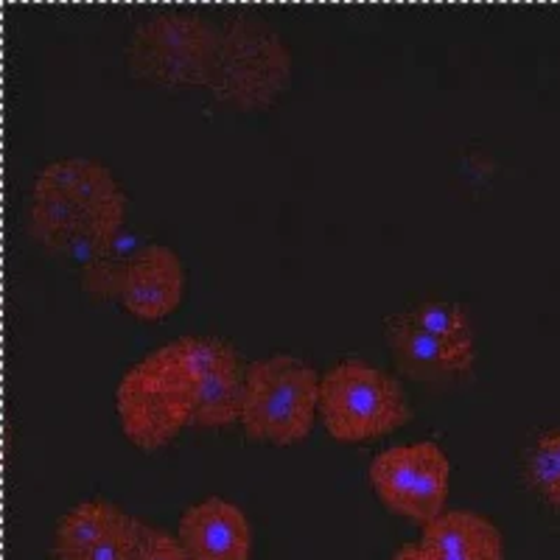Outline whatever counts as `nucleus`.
<instances>
[{
    "label": "nucleus",
    "instance_id": "nucleus-1",
    "mask_svg": "<svg viewBox=\"0 0 560 560\" xmlns=\"http://www.w3.org/2000/svg\"><path fill=\"white\" fill-rule=\"evenodd\" d=\"M244 373L222 339L183 337L140 359L118 384L121 427L140 448H160L185 429L242 418Z\"/></svg>",
    "mask_w": 560,
    "mask_h": 560
},
{
    "label": "nucleus",
    "instance_id": "nucleus-14",
    "mask_svg": "<svg viewBox=\"0 0 560 560\" xmlns=\"http://www.w3.org/2000/svg\"><path fill=\"white\" fill-rule=\"evenodd\" d=\"M138 524L132 516L121 522L98 541L84 547L82 552L70 555L68 560H135L138 555Z\"/></svg>",
    "mask_w": 560,
    "mask_h": 560
},
{
    "label": "nucleus",
    "instance_id": "nucleus-12",
    "mask_svg": "<svg viewBox=\"0 0 560 560\" xmlns=\"http://www.w3.org/2000/svg\"><path fill=\"white\" fill-rule=\"evenodd\" d=\"M127 518L129 516L118 504L104 502V499L77 504L59 518L57 533H54V552L59 560H68L70 555L82 552L84 547L98 541L102 535H107L109 529H115Z\"/></svg>",
    "mask_w": 560,
    "mask_h": 560
},
{
    "label": "nucleus",
    "instance_id": "nucleus-6",
    "mask_svg": "<svg viewBox=\"0 0 560 560\" xmlns=\"http://www.w3.org/2000/svg\"><path fill=\"white\" fill-rule=\"evenodd\" d=\"M319 409L337 440L378 438L409 420L398 382L364 362H339L319 378Z\"/></svg>",
    "mask_w": 560,
    "mask_h": 560
},
{
    "label": "nucleus",
    "instance_id": "nucleus-7",
    "mask_svg": "<svg viewBox=\"0 0 560 560\" xmlns=\"http://www.w3.org/2000/svg\"><path fill=\"white\" fill-rule=\"evenodd\" d=\"M448 457L432 440L393 446L370 465V482L376 497L393 513L423 524L443 513L448 493Z\"/></svg>",
    "mask_w": 560,
    "mask_h": 560
},
{
    "label": "nucleus",
    "instance_id": "nucleus-10",
    "mask_svg": "<svg viewBox=\"0 0 560 560\" xmlns=\"http://www.w3.org/2000/svg\"><path fill=\"white\" fill-rule=\"evenodd\" d=\"M420 549L432 560H504L502 533L471 510H448L429 522Z\"/></svg>",
    "mask_w": 560,
    "mask_h": 560
},
{
    "label": "nucleus",
    "instance_id": "nucleus-17",
    "mask_svg": "<svg viewBox=\"0 0 560 560\" xmlns=\"http://www.w3.org/2000/svg\"><path fill=\"white\" fill-rule=\"evenodd\" d=\"M393 560H432V558L420 549V544H409V547L398 549Z\"/></svg>",
    "mask_w": 560,
    "mask_h": 560
},
{
    "label": "nucleus",
    "instance_id": "nucleus-2",
    "mask_svg": "<svg viewBox=\"0 0 560 560\" xmlns=\"http://www.w3.org/2000/svg\"><path fill=\"white\" fill-rule=\"evenodd\" d=\"M127 197L107 166L65 158L34 179L32 230L45 247L96 264L124 222Z\"/></svg>",
    "mask_w": 560,
    "mask_h": 560
},
{
    "label": "nucleus",
    "instance_id": "nucleus-5",
    "mask_svg": "<svg viewBox=\"0 0 560 560\" xmlns=\"http://www.w3.org/2000/svg\"><path fill=\"white\" fill-rule=\"evenodd\" d=\"M222 32L188 12H163L132 32L127 62L132 77L168 88H208Z\"/></svg>",
    "mask_w": 560,
    "mask_h": 560
},
{
    "label": "nucleus",
    "instance_id": "nucleus-13",
    "mask_svg": "<svg viewBox=\"0 0 560 560\" xmlns=\"http://www.w3.org/2000/svg\"><path fill=\"white\" fill-rule=\"evenodd\" d=\"M407 317L412 319L415 325H420V328H427V331L448 339V342L463 345V348H474L471 325H468L463 306H457V303L429 300V303H420V306L409 308Z\"/></svg>",
    "mask_w": 560,
    "mask_h": 560
},
{
    "label": "nucleus",
    "instance_id": "nucleus-16",
    "mask_svg": "<svg viewBox=\"0 0 560 560\" xmlns=\"http://www.w3.org/2000/svg\"><path fill=\"white\" fill-rule=\"evenodd\" d=\"M188 552L183 549L179 538H174L166 529H154L147 524H138V555L135 560H185Z\"/></svg>",
    "mask_w": 560,
    "mask_h": 560
},
{
    "label": "nucleus",
    "instance_id": "nucleus-8",
    "mask_svg": "<svg viewBox=\"0 0 560 560\" xmlns=\"http://www.w3.org/2000/svg\"><path fill=\"white\" fill-rule=\"evenodd\" d=\"M90 289L115 294L124 308L140 319H160L174 312L185 292V267L177 253L163 244H147L109 272L102 264L90 267Z\"/></svg>",
    "mask_w": 560,
    "mask_h": 560
},
{
    "label": "nucleus",
    "instance_id": "nucleus-15",
    "mask_svg": "<svg viewBox=\"0 0 560 560\" xmlns=\"http://www.w3.org/2000/svg\"><path fill=\"white\" fill-rule=\"evenodd\" d=\"M527 482L529 488L538 490L549 504L560 508V463L552 452L547 448L544 440L535 443L527 459Z\"/></svg>",
    "mask_w": 560,
    "mask_h": 560
},
{
    "label": "nucleus",
    "instance_id": "nucleus-3",
    "mask_svg": "<svg viewBox=\"0 0 560 560\" xmlns=\"http://www.w3.org/2000/svg\"><path fill=\"white\" fill-rule=\"evenodd\" d=\"M319 407V376L289 353L255 359L244 370L242 427L249 438L294 443L312 429Z\"/></svg>",
    "mask_w": 560,
    "mask_h": 560
},
{
    "label": "nucleus",
    "instance_id": "nucleus-18",
    "mask_svg": "<svg viewBox=\"0 0 560 560\" xmlns=\"http://www.w3.org/2000/svg\"><path fill=\"white\" fill-rule=\"evenodd\" d=\"M541 440H544V443H547V448L555 454V457H558V463H560V429H558V432L544 434Z\"/></svg>",
    "mask_w": 560,
    "mask_h": 560
},
{
    "label": "nucleus",
    "instance_id": "nucleus-9",
    "mask_svg": "<svg viewBox=\"0 0 560 560\" xmlns=\"http://www.w3.org/2000/svg\"><path fill=\"white\" fill-rule=\"evenodd\" d=\"M179 544L191 560H249L253 529L236 504L213 497L185 510Z\"/></svg>",
    "mask_w": 560,
    "mask_h": 560
},
{
    "label": "nucleus",
    "instance_id": "nucleus-4",
    "mask_svg": "<svg viewBox=\"0 0 560 560\" xmlns=\"http://www.w3.org/2000/svg\"><path fill=\"white\" fill-rule=\"evenodd\" d=\"M292 77V54L280 34L258 14L242 12L224 26L217 68L208 88L219 102L261 107L278 96Z\"/></svg>",
    "mask_w": 560,
    "mask_h": 560
},
{
    "label": "nucleus",
    "instance_id": "nucleus-11",
    "mask_svg": "<svg viewBox=\"0 0 560 560\" xmlns=\"http://www.w3.org/2000/svg\"><path fill=\"white\" fill-rule=\"evenodd\" d=\"M387 337L395 359L418 378H440L465 373L474 362V348H463L415 325L407 314L387 319Z\"/></svg>",
    "mask_w": 560,
    "mask_h": 560
}]
</instances>
